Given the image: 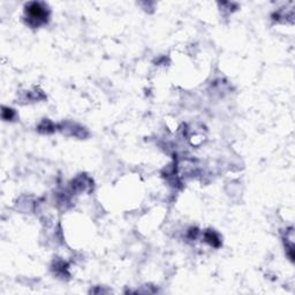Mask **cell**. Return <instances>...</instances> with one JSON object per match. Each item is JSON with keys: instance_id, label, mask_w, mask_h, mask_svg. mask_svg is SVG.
Wrapping results in <instances>:
<instances>
[{"instance_id": "1", "label": "cell", "mask_w": 295, "mask_h": 295, "mask_svg": "<svg viewBox=\"0 0 295 295\" xmlns=\"http://www.w3.org/2000/svg\"><path fill=\"white\" fill-rule=\"evenodd\" d=\"M27 13H28L30 20L37 21V26L45 24L48 20V12L45 11V8L43 7L42 4H39V3L30 4Z\"/></svg>"}]
</instances>
